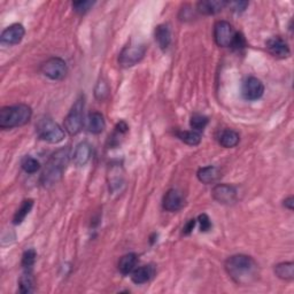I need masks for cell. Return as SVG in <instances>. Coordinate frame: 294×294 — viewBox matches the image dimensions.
<instances>
[{"mask_svg":"<svg viewBox=\"0 0 294 294\" xmlns=\"http://www.w3.org/2000/svg\"><path fill=\"white\" fill-rule=\"evenodd\" d=\"M225 270L238 285H249L259 277V264L252 256L237 254L225 261Z\"/></svg>","mask_w":294,"mask_h":294,"instance_id":"cell-1","label":"cell"},{"mask_svg":"<svg viewBox=\"0 0 294 294\" xmlns=\"http://www.w3.org/2000/svg\"><path fill=\"white\" fill-rule=\"evenodd\" d=\"M69 149H67V147L59 150L54 154H52L42 174L41 183L43 186L50 188V186L57 184L62 178L63 173H65L67 166L69 163Z\"/></svg>","mask_w":294,"mask_h":294,"instance_id":"cell-2","label":"cell"},{"mask_svg":"<svg viewBox=\"0 0 294 294\" xmlns=\"http://www.w3.org/2000/svg\"><path fill=\"white\" fill-rule=\"evenodd\" d=\"M32 109L30 106L19 104L4 107L0 111V128L13 129L26 125L31 120Z\"/></svg>","mask_w":294,"mask_h":294,"instance_id":"cell-3","label":"cell"},{"mask_svg":"<svg viewBox=\"0 0 294 294\" xmlns=\"http://www.w3.org/2000/svg\"><path fill=\"white\" fill-rule=\"evenodd\" d=\"M39 138L50 144H59L65 138V131L50 117H42L36 124Z\"/></svg>","mask_w":294,"mask_h":294,"instance_id":"cell-4","label":"cell"},{"mask_svg":"<svg viewBox=\"0 0 294 294\" xmlns=\"http://www.w3.org/2000/svg\"><path fill=\"white\" fill-rule=\"evenodd\" d=\"M83 111H84V97L81 96L72 105L65 119V129L70 136H76L82 130Z\"/></svg>","mask_w":294,"mask_h":294,"instance_id":"cell-5","label":"cell"},{"mask_svg":"<svg viewBox=\"0 0 294 294\" xmlns=\"http://www.w3.org/2000/svg\"><path fill=\"white\" fill-rule=\"evenodd\" d=\"M41 71L52 81H61L68 72L67 63L61 58H51L43 63Z\"/></svg>","mask_w":294,"mask_h":294,"instance_id":"cell-6","label":"cell"},{"mask_svg":"<svg viewBox=\"0 0 294 294\" xmlns=\"http://www.w3.org/2000/svg\"><path fill=\"white\" fill-rule=\"evenodd\" d=\"M146 54L145 45L126 46L121 51L119 56V63L121 67L130 68L136 66L137 63L143 60Z\"/></svg>","mask_w":294,"mask_h":294,"instance_id":"cell-7","label":"cell"},{"mask_svg":"<svg viewBox=\"0 0 294 294\" xmlns=\"http://www.w3.org/2000/svg\"><path fill=\"white\" fill-rule=\"evenodd\" d=\"M236 33L232 24L227 21H218L215 23L214 39L215 43L220 47H231Z\"/></svg>","mask_w":294,"mask_h":294,"instance_id":"cell-8","label":"cell"},{"mask_svg":"<svg viewBox=\"0 0 294 294\" xmlns=\"http://www.w3.org/2000/svg\"><path fill=\"white\" fill-rule=\"evenodd\" d=\"M214 200L222 205H232L237 200V190L232 185L218 184L212 191Z\"/></svg>","mask_w":294,"mask_h":294,"instance_id":"cell-9","label":"cell"},{"mask_svg":"<svg viewBox=\"0 0 294 294\" xmlns=\"http://www.w3.org/2000/svg\"><path fill=\"white\" fill-rule=\"evenodd\" d=\"M243 97L246 100H258L263 96L264 85L263 83L256 77H248L244 82L242 89Z\"/></svg>","mask_w":294,"mask_h":294,"instance_id":"cell-10","label":"cell"},{"mask_svg":"<svg viewBox=\"0 0 294 294\" xmlns=\"http://www.w3.org/2000/svg\"><path fill=\"white\" fill-rule=\"evenodd\" d=\"M266 47L271 56L278 59H285L291 54L290 47H288L287 43L279 36L268 39L266 43Z\"/></svg>","mask_w":294,"mask_h":294,"instance_id":"cell-11","label":"cell"},{"mask_svg":"<svg viewBox=\"0 0 294 294\" xmlns=\"http://www.w3.org/2000/svg\"><path fill=\"white\" fill-rule=\"evenodd\" d=\"M26 35V30H24V27L22 24H12L11 27H8L7 29H5L2 33V43L7 44V45H16L22 42V39Z\"/></svg>","mask_w":294,"mask_h":294,"instance_id":"cell-12","label":"cell"},{"mask_svg":"<svg viewBox=\"0 0 294 294\" xmlns=\"http://www.w3.org/2000/svg\"><path fill=\"white\" fill-rule=\"evenodd\" d=\"M184 206V199L179 191L171 189L163 198V208L168 212H177Z\"/></svg>","mask_w":294,"mask_h":294,"instance_id":"cell-13","label":"cell"},{"mask_svg":"<svg viewBox=\"0 0 294 294\" xmlns=\"http://www.w3.org/2000/svg\"><path fill=\"white\" fill-rule=\"evenodd\" d=\"M228 2L224 0H204L197 5V11L204 15H215L227 6Z\"/></svg>","mask_w":294,"mask_h":294,"instance_id":"cell-14","label":"cell"},{"mask_svg":"<svg viewBox=\"0 0 294 294\" xmlns=\"http://www.w3.org/2000/svg\"><path fill=\"white\" fill-rule=\"evenodd\" d=\"M91 155H92L91 145L89 143H86V141H83V143L77 145L75 152H74L72 155L74 163L77 167L85 166L90 161Z\"/></svg>","mask_w":294,"mask_h":294,"instance_id":"cell-15","label":"cell"},{"mask_svg":"<svg viewBox=\"0 0 294 294\" xmlns=\"http://www.w3.org/2000/svg\"><path fill=\"white\" fill-rule=\"evenodd\" d=\"M106 128V122L101 113L92 112L87 116V129L91 134L99 135Z\"/></svg>","mask_w":294,"mask_h":294,"instance_id":"cell-16","label":"cell"},{"mask_svg":"<svg viewBox=\"0 0 294 294\" xmlns=\"http://www.w3.org/2000/svg\"><path fill=\"white\" fill-rule=\"evenodd\" d=\"M240 137L237 131L232 129H224L219 132L218 143L225 149H232L239 144Z\"/></svg>","mask_w":294,"mask_h":294,"instance_id":"cell-17","label":"cell"},{"mask_svg":"<svg viewBox=\"0 0 294 294\" xmlns=\"http://www.w3.org/2000/svg\"><path fill=\"white\" fill-rule=\"evenodd\" d=\"M198 179L204 184H212L214 182H216L219 177V170L217 167L214 166H208L204 167V168H200L197 173Z\"/></svg>","mask_w":294,"mask_h":294,"instance_id":"cell-18","label":"cell"},{"mask_svg":"<svg viewBox=\"0 0 294 294\" xmlns=\"http://www.w3.org/2000/svg\"><path fill=\"white\" fill-rule=\"evenodd\" d=\"M154 275V268L152 266H144L135 269L131 272V279L135 284H145L150 282Z\"/></svg>","mask_w":294,"mask_h":294,"instance_id":"cell-19","label":"cell"},{"mask_svg":"<svg viewBox=\"0 0 294 294\" xmlns=\"http://www.w3.org/2000/svg\"><path fill=\"white\" fill-rule=\"evenodd\" d=\"M137 262H138V258L135 253L125 254L121 258L119 261V270L122 275H130V273L135 270Z\"/></svg>","mask_w":294,"mask_h":294,"instance_id":"cell-20","label":"cell"},{"mask_svg":"<svg viewBox=\"0 0 294 294\" xmlns=\"http://www.w3.org/2000/svg\"><path fill=\"white\" fill-rule=\"evenodd\" d=\"M155 41L161 50H167L171 43V32L167 24H160L155 29Z\"/></svg>","mask_w":294,"mask_h":294,"instance_id":"cell-21","label":"cell"},{"mask_svg":"<svg viewBox=\"0 0 294 294\" xmlns=\"http://www.w3.org/2000/svg\"><path fill=\"white\" fill-rule=\"evenodd\" d=\"M275 273L283 281H293L294 279V263L282 262L275 266Z\"/></svg>","mask_w":294,"mask_h":294,"instance_id":"cell-22","label":"cell"},{"mask_svg":"<svg viewBox=\"0 0 294 294\" xmlns=\"http://www.w3.org/2000/svg\"><path fill=\"white\" fill-rule=\"evenodd\" d=\"M33 207V200L31 199H27L24 200L22 203V205L20 206V208L16 210L15 215H14L13 217V223L17 225V224H21L26 217L29 215V213L31 212V209Z\"/></svg>","mask_w":294,"mask_h":294,"instance_id":"cell-23","label":"cell"},{"mask_svg":"<svg viewBox=\"0 0 294 294\" xmlns=\"http://www.w3.org/2000/svg\"><path fill=\"white\" fill-rule=\"evenodd\" d=\"M178 138L185 143L186 145L190 146H197L201 141V135L198 131L194 130H184L177 132Z\"/></svg>","mask_w":294,"mask_h":294,"instance_id":"cell-24","label":"cell"},{"mask_svg":"<svg viewBox=\"0 0 294 294\" xmlns=\"http://www.w3.org/2000/svg\"><path fill=\"white\" fill-rule=\"evenodd\" d=\"M20 285V292L23 294L31 293L33 291V286H35V281L31 275V271H26L21 276L19 281Z\"/></svg>","mask_w":294,"mask_h":294,"instance_id":"cell-25","label":"cell"},{"mask_svg":"<svg viewBox=\"0 0 294 294\" xmlns=\"http://www.w3.org/2000/svg\"><path fill=\"white\" fill-rule=\"evenodd\" d=\"M21 167L27 174H35L41 169V163H39V161L37 159L32 158L30 155H27L22 159Z\"/></svg>","mask_w":294,"mask_h":294,"instance_id":"cell-26","label":"cell"},{"mask_svg":"<svg viewBox=\"0 0 294 294\" xmlns=\"http://www.w3.org/2000/svg\"><path fill=\"white\" fill-rule=\"evenodd\" d=\"M36 258H37V253L35 249H28L23 253L22 255V267L24 268L26 271H31L32 267L35 266L36 262Z\"/></svg>","mask_w":294,"mask_h":294,"instance_id":"cell-27","label":"cell"},{"mask_svg":"<svg viewBox=\"0 0 294 294\" xmlns=\"http://www.w3.org/2000/svg\"><path fill=\"white\" fill-rule=\"evenodd\" d=\"M208 122L209 120L207 116L201 115V114H194L192 117H191L190 125H191V128H192V130L200 132L206 128V125L208 124Z\"/></svg>","mask_w":294,"mask_h":294,"instance_id":"cell-28","label":"cell"},{"mask_svg":"<svg viewBox=\"0 0 294 294\" xmlns=\"http://www.w3.org/2000/svg\"><path fill=\"white\" fill-rule=\"evenodd\" d=\"M93 5H95V2H90V0H83L82 2L81 0V2L72 3V8L76 13L83 15V14H85L90 11L93 7Z\"/></svg>","mask_w":294,"mask_h":294,"instance_id":"cell-29","label":"cell"},{"mask_svg":"<svg viewBox=\"0 0 294 294\" xmlns=\"http://www.w3.org/2000/svg\"><path fill=\"white\" fill-rule=\"evenodd\" d=\"M197 222H199L200 224V231L201 232H207L212 229V220L208 217V215L206 214L199 215Z\"/></svg>","mask_w":294,"mask_h":294,"instance_id":"cell-30","label":"cell"},{"mask_svg":"<svg viewBox=\"0 0 294 294\" xmlns=\"http://www.w3.org/2000/svg\"><path fill=\"white\" fill-rule=\"evenodd\" d=\"M108 86H107V84L105 82H99L98 83V85L96 87V97L98 98V99H105V98L107 97V95H108Z\"/></svg>","mask_w":294,"mask_h":294,"instance_id":"cell-31","label":"cell"},{"mask_svg":"<svg viewBox=\"0 0 294 294\" xmlns=\"http://www.w3.org/2000/svg\"><path fill=\"white\" fill-rule=\"evenodd\" d=\"M227 6H230L231 11H233L234 13H243L246 11L248 2H230L228 3Z\"/></svg>","mask_w":294,"mask_h":294,"instance_id":"cell-32","label":"cell"},{"mask_svg":"<svg viewBox=\"0 0 294 294\" xmlns=\"http://www.w3.org/2000/svg\"><path fill=\"white\" fill-rule=\"evenodd\" d=\"M245 46H246V41H245V38L242 33L237 32L236 37H234V39H233V43H232L231 47H233L234 50L239 51V50H242V48H244Z\"/></svg>","mask_w":294,"mask_h":294,"instance_id":"cell-33","label":"cell"},{"mask_svg":"<svg viewBox=\"0 0 294 294\" xmlns=\"http://www.w3.org/2000/svg\"><path fill=\"white\" fill-rule=\"evenodd\" d=\"M195 224H197V219H190L188 223L185 224V227L183 229V233L184 234H190L191 232H192V230L194 229L195 227Z\"/></svg>","mask_w":294,"mask_h":294,"instance_id":"cell-34","label":"cell"},{"mask_svg":"<svg viewBox=\"0 0 294 294\" xmlns=\"http://www.w3.org/2000/svg\"><path fill=\"white\" fill-rule=\"evenodd\" d=\"M284 206H285L287 209L293 210V207H294V199H293V197H288L287 199L284 200Z\"/></svg>","mask_w":294,"mask_h":294,"instance_id":"cell-35","label":"cell"},{"mask_svg":"<svg viewBox=\"0 0 294 294\" xmlns=\"http://www.w3.org/2000/svg\"><path fill=\"white\" fill-rule=\"evenodd\" d=\"M116 129L117 131L120 132V134H124V132L128 131V125H126V123H124V122H120L119 124L116 125Z\"/></svg>","mask_w":294,"mask_h":294,"instance_id":"cell-36","label":"cell"}]
</instances>
